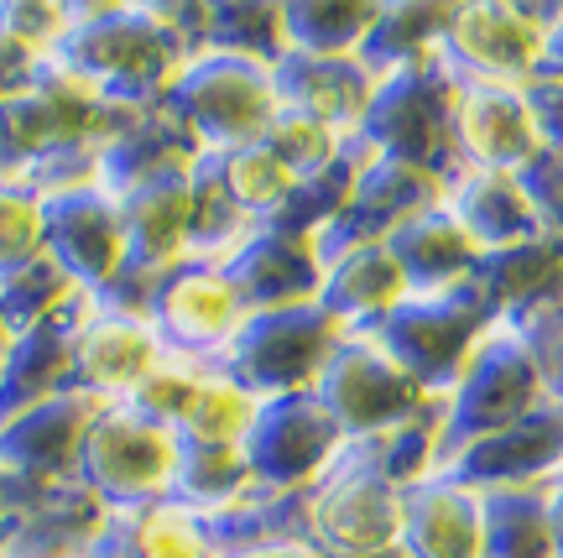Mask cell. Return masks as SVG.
Segmentation results:
<instances>
[{
  "label": "cell",
  "instance_id": "1",
  "mask_svg": "<svg viewBox=\"0 0 563 558\" xmlns=\"http://www.w3.org/2000/svg\"><path fill=\"white\" fill-rule=\"evenodd\" d=\"M167 116L194 136L203 157H224L266 141L272 120L282 116V84L277 63L199 47L183 63V74L167 89Z\"/></svg>",
  "mask_w": 563,
  "mask_h": 558
},
{
  "label": "cell",
  "instance_id": "24",
  "mask_svg": "<svg viewBox=\"0 0 563 558\" xmlns=\"http://www.w3.org/2000/svg\"><path fill=\"white\" fill-rule=\"evenodd\" d=\"M443 21H449V6H382L376 11V26L365 37L361 58L376 68V74H397V68H418V63L439 58V37Z\"/></svg>",
  "mask_w": 563,
  "mask_h": 558
},
{
  "label": "cell",
  "instance_id": "30",
  "mask_svg": "<svg viewBox=\"0 0 563 558\" xmlns=\"http://www.w3.org/2000/svg\"><path fill=\"white\" fill-rule=\"evenodd\" d=\"M543 74H548V79H563V6H553V21H548Z\"/></svg>",
  "mask_w": 563,
  "mask_h": 558
},
{
  "label": "cell",
  "instance_id": "20",
  "mask_svg": "<svg viewBox=\"0 0 563 558\" xmlns=\"http://www.w3.org/2000/svg\"><path fill=\"white\" fill-rule=\"evenodd\" d=\"M475 287L490 298L496 319L522 314L532 303L559 298L563 293V251L548 236L522 240V245H501V251H485L481 272H475Z\"/></svg>",
  "mask_w": 563,
  "mask_h": 558
},
{
  "label": "cell",
  "instance_id": "11",
  "mask_svg": "<svg viewBox=\"0 0 563 558\" xmlns=\"http://www.w3.org/2000/svg\"><path fill=\"white\" fill-rule=\"evenodd\" d=\"M146 314L167 339V350L199 360H224L245 335V324L256 319L235 272L220 261H183L162 272L146 293Z\"/></svg>",
  "mask_w": 563,
  "mask_h": 558
},
{
  "label": "cell",
  "instance_id": "29",
  "mask_svg": "<svg viewBox=\"0 0 563 558\" xmlns=\"http://www.w3.org/2000/svg\"><path fill=\"white\" fill-rule=\"evenodd\" d=\"M522 95H527V110H532V120H538V131H543L548 157H563V79H548V74H538V79L527 84Z\"/></svg>",
  "mask_w": 563,
  "mask_h": 558
},
{
  "label": "cell",
  "instance_id": "23",
  "mask_svg": "<svg viewBox=\"0 0 563 558\" xmlns=\"http://www.w3.org/2000/svg\"><path fill=\"white\" fill-rule=\"evenodd\" d=\"M481 558H563L548 517V485L485 491V554Z\"/></svg>",
  "mask_w": 563,
  "mask_h": 558
},
{
  "label": "cell",
  "instance_id": "27",
  "mask_svg": "<svg viewBox=\"0 0 563 558\" xmlns=\"http://www.w3.org/2000/svg\"><path fill=\"white\" fill-rule=\"evenodd\" d=\"M506 324L527 344V355H532V365H538V376L548 386V402L563 407V293L532 303L522 314H506Z\"/></svg>",
  "mask_w": 563,
  "mask_h": 558
},
{
  "label": "cell",
  "instance_id": "2",
  "mask_svg": "<svg viewBox=\"0 0 563 558\" xmlns=\"http://www.w3.org/2000/svg\"><path fill=\"white\" fill-rule=\"evenodd\" d=\"M292 527L323 558H376L402 543L407 485H397L365 449L344 444V455L292 496Z\"/></svg>",
  "mask_w": 563,
  "mask_h": 558
},
{
  "label": "cell",
  "instance_id": "21",
  "mask_svg": "<svg viewBox=\"0 0 563 558\" xmlns=\"http://www.w3.org/2000/svg\"><path fill=\"white\" fill-rule=\"evenodd\" d=\"M214 173H220V183L230 188V199L241 204V209L262 225V230L287 225V215H292V209H298V199H302L298 173H292V167H287V162H282L266 141L214 157Z\"/></svg>",
  "mask_w": 563,
  "mask_h": 558
},
{
  "label": "cell",
  "instance_id": "19",
  "mask_svg": "<svg viewBox=\"0 0 563 558\" xmlns=\"http://www.w3.org/2000/svg\"><path fill=\"white\" fill-rule=\"evenodd\" d=\"M391 251L402 256L407 277L418 293H460L475 282L481 272V245L475 236L464 230L454 215H449V204H433V209H422L412 225H402L397 236H391Z\"/></svg>",
  "mask_w": 563,
  "mask_h": 558
},
{
  "label": "cell",
  "instance_id": "4",
  "mask_svg": "<svg viewBox=\"0 0 563 558\" xmlns=\"http://www.w3.org/2000/svg\"><path fill=\"white\" fill-rule=\"evenodd\" d=\"M178 470L183 434L146 418L131 402H104L95 423H89V434H84L79 480L110 512L178 496Z\"/></svg>",
  "mask_w": 563,
  "mask_h": 558
},
{
  "label": "cell",
  "instance_id": "13",
  "mask_svg": "<svg viewBox=\"0 0 563 558\" xmlns=\"http://www.w3.org/2000/svg\"><path fill=\"white\" fill-rule=\"evenodd\" d=\"M548 157L543 131L522 89L460 84L454 95V173H511L527 178Z\"/></svg>",
  "mask_w": 563,
  "mask_h": 558
},
{
  "label": "cell",
  "instance_id": "22",
  "mask_svg": "<svg viewBox=\"0 0 563 558\" xmlns=\"http://www.w3.org/2000/svg\"><path fill=\"white\" fill-rule=\"evenodd\" d=\"M262 407H266L262 392H251L224 360H214L209 376H203V386H199V397H194V407L183 413L178 434H183V444L245 449L251 428H256V418H262Z\"/></svg>",
  "mask_w": 563,
  "mask_h": 558
},
{
  "label": "cell",
  "instance_id": "3",
  "mask_svg": "<svg viewBox=\"0 0 563 558\" xmlns=\"http://www.w3.org/2000/svg\"><path fill=\"white\" fill-rule=\"evenodd\" d=\"M538 407H548V386L538 376V365L527 355V344L506 319H496L475 339L470 360L460 365V376L443 392V459L475 439H490L511 423L532 418Z\"/></svg>",
  "mask_w": 563,
  "mask_h": 558
},
{
  "label": "cell",
  "instance_id": "9",
  "mask_svg": "<svg viewBox=\"0 0 563 558\" xmlns=\"http://www.w3.org/2000/svg\"><path fill=\"white\" fill-rule=\"evenodd\" d=\"M344 339H350V329L323 303H298V308L256 314L245 324V335L235 339V350L224 355V365L251 392H262L266 402L298 397V392H313L323 381Z\"/></svg>",
  "mask_w": 563,
  "mask_h": 558
},
{
  "label": "cell",
  "instance_id": "16",
  "mask_svg": "<svg viewBox=\"0 0 563 558\" xmlns=\"http://www.w3.org/2000/svg\"><path fill=\"white\" fill-rule=\"evenodd\" d=\"M277 84H282V105L308 110V116L329 120L334 131L361 141L382 74L365 58H308V53H287L277 63Z\"/></svg>",
  "mask_w": 563,
  "mask_h": 558
},
{
  "label": "cell",
  "instance_id": "7",
  "mask_svg": "<svg viewBox=\"0 0 563 558\" xmlns=\"http://www.w3.org/2000/svg\"><path fill=\"white\" fill-rule=\"evenodd\" d=\"M313 397L334 413V423H340V434L350 444L376 439V434H391L402 423L443 413L439 392H428L412 371H402L371 335L344 339L340 355L329 360L323 381L313 386Z\"/></svg>",
  "mask_w": 563,
  "mask_h": 558
},
{
  "label": "cell",
  "instance_id": "25",
  "mask_svg": "<svg viewBox=\"0 0 563 558\" xmlns=\"http://www.w3.org/2000/svg\"><path fill=\"white\" fill-rule=\"evenodd\" d=\"M382 6H282L287 53L308 58H361Z\"/></svg>",
  "mask_w": 563,
  "mask_h": 558
},
{
  "label": "cell",
  "instance_id": "10",
  "mask_svg": "<svg viewBox=\"0 0 563 558\" xmlns=\"http://www.w3.org/2000/svg\"><path fill=\"white\" fill-rule=\"evenodd\" d=\"M496 324V308L481 287L470 282L460 293H418L412 303H402L397 314L365 335L382 344L386 355L397 360L402 371L428 386V392H449V381L460 376V365L470 360L475 339Z\"/></svg>",
  "mask_w": 563,
  "mask_h": 558
},
{
  "label": "cell",
  "instance_id": "5",
  "mask_svg": "<svg viewBox=\"0 0 563 558\" xmlns=\"http://www.w3.org/2000/svg\"><path fill=\"white\" fill-rule=\"evenodd\" d=\"M548 21L553 6H517V0H475L449 6L439 37V63L454 84H501L527 89L543 74Z\"/></svg>",
  "mask_w": 563,
  "mask_h": 558
},
{
  "label": "cell",
  "instance_id": "18",
  "mask_svg": "<svg viewBox=\"0 0 563 558\" xmlns=\"http://www.w3.org/2000/svg\"><path fill=\"white\" fill-rule=\"evenodd\" d=\"M443 204L475 236L481 251H501V245H522V240L543 236L527 178H511V173H454L443 183Z\"/></svg>",
  "mask_w": 563,
  "mask_h": 558
},
{
  "label": "cell",
  "instance_id": "8",
  "mask_svg": "<svg viewBox=\"0 0 563 558\" xmlns=\"http://www.w3.org/2000/svg\"><path fill=\"white\" fill-rule=\"evenodd\" d=\"M167 355L173 350H167V339L157 335V324L141 303L84 298V308L68 324L74 392L95 402H131Z\"/></svg>",
  "mask_w": 563,
  "mask_h": 558
},
{
  "label": "cell",
  "instance_id": "32",
  "mask_svg": "<svg viewBox=\"0 0 563 558\" xmlns=\"http://www.w3.org/2000/svg\"><path fill=\"white\" fill-rule=\"evenodd\" d=\"M376 558H418V554H412L407 543H397V548H386V554H376Z\"/></svg>",
  "mask_w": 563,
  "mask_h": 558
},
{
  "label": "cell",
  "instance_id": "28",
  "mask_svg": "<svg viewBox=\"0 0 563 558\" xmlns=\"http://www.w3.org/2000/svg\"><path fill=\"white\" fill-rule=\"evenodd\" d=\"M527 194L538 204V225L543 236L563 251V157H543L527 173Z\"/></svg>",
  "mask_w": 563,
  "mask_h": 558
},
{
  "label": "cell",
  "instance_id": "15",
  "mask_svg": "<svg viewBox=\"0 0 563 558\" xmlns=\"http://www.w3.org/2000/svg\"><path fill=\"white\" fill-rule=\"evenodd\" d=\"M418 298V287L407 277L402 256L391 251V240H371V245H350L340 256L323 261V282H319V303L350 335H365L386 324L402 303Z\"/></svg>",
  "mask_w": 563,
  "mask_h": 558
},
{
  "label": "cell",
  "instance_id": "12",
  "mask_svg": "<svg viewBox=\"0 0 563 558\" xmlns=\"http://www.w3.org/2000/svg\"><path fill=\"white\" fill-rule=\"evenodd\" d=\"M344 444L350 439L340 434L334 413L313 392H298V397L266 402L245 439V455L266 496H298L344 455Z\"/></svg>",
  "mask_w": 563,
  "mask_h": 558
},
{
  "label": "cell",
  "instance_id": "6",
  "mask_svg": "<svg viewBox=\"0 0 563 558\" xmlns=\"http://www.w3.org/2000/svg\"><path fill=\"white\" fill-rule=\"evenodd\" d=\"M454 95L460 84L443 74L439 58L382 74L361 141L376 157L407 162L449 183L454 178Z\"/></svg>",
  "mask_w": 563,
  "mask_h": 558
},
{
  "label": "cell",
  "instance_id": "31",
  "mask_svg": "<svg viewBox=\"0 0 563 558\" xmlns=\"http://www.w3.org/2000/svg\"><path fill=\"white\" fill-rule=\"evenodd\" d=\"M548 517H553V538H559V554H563V470L548 480Z\"/></svg>",
  "mask_w": 563,
  "mask_h": 558
},
{
  "label": "cell",
  "instance_id": "17",
  "mask_svg": "<svg viewBox=\"0 0 563 558\" xmlns=\"http://www.w3.org/2000/svg\"><path fill=\"white\" fill-rule=\"evenodd\" d=\"M402 543L418 558H481L485 554V491L454 475H428L407 491Z\"/></svg>",
  "mask_w": 563,
  "mask_h": 558
},
{
  "label": "cell",
  "instance_id": "14",
  "mask_svg": "<svg viewBox=\"0 0 563 558\" xmlns=\"http://www.w3.org/2000/svg\"><path fill=\"white\" fill-rule=\"evenodd\" d=\"M563 470V407H538L532 418L511 423L490 439L454 449L439 464V475H454L475 491H517V485H548Z\"/></svg>",
  "mask_w": 563,
  "mask_h": 558
},
{
  "label": "cell",
  "instance_id": "26",
  "mask_svg": "<svg viewBox=\"0 0 563 558\" xmlns=\"http://www.w3.org/2000/svg\"><path fill=\"white\" fill-rule=\"evenodd\" d=\"M224 558H323L313 543L292 527V496L262 501L256 517L224 533Z\"/></svg>",
  "mask_w": 563,
  "mask_h": 558
}]
</instances>
